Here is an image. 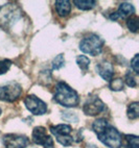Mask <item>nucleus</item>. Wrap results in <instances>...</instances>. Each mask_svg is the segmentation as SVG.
I'll return each mask as SVG.
<instances>
[{
    "label": "nucleus",
    "mask_w": 139,
    "mask_h": 148,
    "mask_svg": "<svg viewBox=\"0 0 139 148\" xmlns=\"http://www.w3.org/2000/svg\"><path fill=\"white\" fill-rule=\"evenodd\" d=\"M92 130L96 134L98 140L109 148H120L122 145V137L108 120L99 118L92 124Z\"/></svg>",
    "instance_id": "obj_1"
},
{
    "label": "nucleus",
    "mask_w": 139,
    "mask_h": 148,
    "mask_svg": "<svg viewBox=\"0 0 139 148\" xmlns=\"http://www.w3.org/2000/svg\"><path fill=\"white\" fill-rule=\"evenodd\" d=\"M127 114L130 119L135 120L139 117V103L137 101L135 102H131L128 106V111H127Z\"/></svg>",
    "instance_id": "obj_14"
},
{
    "label": "nucleus",
    "mask_w": 139,
    "mask_h": 148,
    "mask_svg": "<svg viewBox=\"0 0 139 148\" xmlns=\"http://www.w3.org/2000/svg\"><path fill=\"white\" fill-rule=\"evenodd\" d=\"M22 94V87L16 82H6L0 86V100L6 102H14L19 99Z\"/></svg>",
    "instance_id": "obj_5"
},
{
    "label": "nucleus",
    "mask_w": 139,
    "mask_h": 148,
    "mask_svg": "<svg viewBox=\"0 0 139 148\" xmlns=\"http://www.w3.org/2000/svg\"><path fill=\"white\" fill-rule=\"evenodd\" d=\"M133 15H135V8L133 4L129 2H122L118 8L117 12L110 15V19L112 21H116L118 19H128Z\"/></svg>",
    "instance_id": "obj_10"
},
{
    "label": "nucleus",
    "mask_w": 139,
    "mask_h": 148,
    "mask_svg": "<svg viewBox=\"0 0 139 148\" xmlns=\"http://www.w3.org/2000/svg\"><path fill=\"white\" fill-rule=\"evenodd\" d=\"M139 54H135L134 58L131 60V67L133 69V71L135 72V74H138L139 73Z\"/></svg>",
    "instance_id": "obj_22"
},
{
    "label": "nucleus",
    "mask_w": 139,
    "mask_h": 148,
    "mask_svg": "<svg viewBox=\"0 0 139 148\" xmlns=\"http://www.w3.org/2000/svg\"><path fill=\"white\" fill-rule=\"evenodd\" d=\"M24 104L32 115L41 116L47 112V104L35 95H27L24 99Z\"/></svg>",
    "instance_id": "obj_7"
},
{
    "label": "nucleus",
    "mask_w": 139,
    "mask_h": 148,
    "mask_svg": "<svg viewBox=\"0 0 139 148\" xmlns=\"http://www.w3.org/2000/svg\"><path fill=\"white\" fill-rule=\"evenodd\" d=\"M125 82H126V84L129 86V87H131V88H135L137 86L136 78L134 77V75L132 74V72H130V71L126 73V76H125Z\"/></svg>",
    "instance_id": "obj_20"
},
{
    "label": "nucleus",
    "mask_w": 139,
    "mask_h": 148,
    "mask_svg": "<svg viewBox=\"0 0 139 148\" xmlns=\"http://www.w3.org/2000/svg\"><path fill=\"white\" fill-rule=\"evenodd\" d=\"M54 8L60 17L68 16L71 12V4L67 0H62V1H56L54 2Z\"/></svg>",
    "instance_id": "obj_12"
},
{
    "label": "nucleus",
    "mask_w": 139,
    "mask_h": 148,
    "mask_svg": "<svg viewBox=\"0 0 139 148\" xmlns=\"http://www.w3.org/2000/svg\"><path fill=\"white\" fill-rule=\"evenodd\" d=\"M2 142L6 148H26L30 144V139L23 135L8 134L3 136Z\"/></svg>",
    "instance_id": "obj_8"
},
{
    "label": "nucleus",
    "mask_w": 139,
    "mask_h": 148,
    "mask_svg": "<svg viewBox=\"0 0 139 148\" xmlns=\"http://www.w3.org/2000/svg\"><path fill=\"white\" fill-rule=\"evenodd\" d=\"M73 3L78 10H82V11H89L96 5V1L94 0H81V1L75 0L73 1Z\"/></svg>",
    "instance_id": "obj_13"
},
{
    "label": "nucleus",
    "mask_w": 139,
    "mask_h": 148,
    "mask_svg": "<svg viewBox=\"0 0 139 148\" xmlns=\"http://www.w3.org/2000/svg\"><path fill=\"white\" fill-rule=\"evenodd\" d=\"M110 89L112 91H121L123 89V80L121 78H115L110 82Z\"/></svg>",
    "instance_id": "obj_19"
},
{
    "label": "nucleus",
    "mask_w": 139,
    "mask_h": 148,
    "mask_svg": "<svg viewBox=\"0 0 139 148\" xmlns=\"http://www.w3.org/2000/svg\"><path fill=\"white\" fill-rule=\"evenodd\" d=\"M12 66V61L10 60H3V61H0V75L1 74H4L10 70Z\"/></svg>",
    "instance_id": "obj_21"
},
{
    "label": "nucleus",
    "mask_w": 139,
    "mask_h": 148,
    "mask_svg": "<svg viewBox=\"0 0 139 148\" xmlns=\"http://www.w3.org/2000/svg\"><path fill=\"white\" fill-rule=\"evenodd\" d=\"M32 139L35 144L42 145L44 148H54V139L47 134L45 127L37 126L32 130Z\"/></svg>",
    "instance_id": "obj_6"
},
{
    "label": "nucleus",
    "mask_w": 139,
    "mask_h": 148,
    "mask_svg": "<svg viewBox=\"0 0 139 148\" xmlns=\"http://www.w3.org/2000/svg\"><path fill=\"white\" fill-rule=\"evenodd\" d=\"M106 111V104L97 96L90 97L83 106V112L87 116H96Z\"/></svg>",
    "instance_id": "obj_9"
},
{
    "label": "nucleus",
    "mask_w": 139,
    "mask_h": 148,
    "mask_svg": "<svg viewBox=\"0 0 139 148\" xmlns=\"http://www.w3.org/2000/svg\"><path fill=\"white\" fill-rule=\"evenodd\" d=\"M65 66V58L63 54H59L54 58L52 61V69L54 70H59Z\"/></svg>",
    "instance_id": "obj_18"
},
{
    "label": "nucleus",
    "mask_w": 139,
    "mask_h": 148,
    "mask_svg": "<svg viewBox=\"0 0 139 148\" xmlns=\"http://www.w3.org/2000/svg\"><path fill=\"white\" fill-rule=\"evenodd\" d=\"M127 27L129 28V30L134 34H136L138 32L139 28V22H138V17L136 15H133V16L129 17L127 19Z\"/></svg>",
    "instance_id": "obj_15"
},
{
    "label": "nucleus",
    "mask_w": 139,
    "mask_h": 148,
    "mask_svg": "<svg viewBox=\"0 0 139 148\" xmlns=\"http://www.w3.org/2000/svg\"><path fill=\"white\" fill-rule=\"evenodd\" d=\"M138 140H139L138 137L135 135H126L125 136L126 146L128 148H139Z\"/></svg>",
    "instance_id": "obj_16"
},
{
    "label": "nucleus",
    "mask_w": 139,
    "mask_h": 148,
    "mask_svg": "<svg viewBox=\"0 0 139 148\" xmlns=\"http://www.w3.org/2000/svg\"><path fill=\"white\" fill-rule=\"evenodd\" d=\"M76 64L84 72H86L89 69V66H90V60L86 56H78L76 58Z\"/></svg>",
    "instance_id": "obj_17"
},
{
    "label": "nucleus",
    "mask_w": 139,
    "mask_h": 148,
    "mask_svg": "<svg viewBox=\"0 0 139 148\" xmlns=\"http://www.w3.org/2000/svg\"><path fill=\"white\" fill-rule=\"evenodd\" d=\"M56 91H54V101L59 103L60 106L65 108H75L80 103V97H78L76 91L69 87L66 82H59L56 85Z\"/></svg>",
    "instance_id": "obj_2"
},
{
    "label": "nucleus",
    "mask_w": 139,
    "mask_h": 148,
    "mask_svg": "<svg viewBox=\"0 0 139 148\" xmlns=\"http://www.w3.org/2000/svg\"><path fill=\"white\" fill-rule=\"evenodd\" d=\"M0 115H1V108H0Z\"/></svg>",
    "instance_id": "obj_25"
},
{
    "label": "nucleus",
    "mask_w": 139,
    "mask_h": 148,
    "mask_svg": "<svg viewBox=\"0 0 139 148\" xmlns=\"http://www.w3.org/2000/svg\"><path fill=\"white\" fill-rule=\"evenodd\" d=\"M49 130L61 145L65 146V147H69V146H72V144L74 143V139L70 135L72 132V127L70 125L59 124L56 126H50Z\"/></svg>",
    "instance_id": "obj_4"
},
{
    "label": "nucleus",
    "mask_w": 139,
    "mask_h": 148,
    "mask_svg": "<svg viewBox=\"0 0 139 148\" xmlns=\"http://www.w3.org/2000/svg\"><path fill=\"white\" fill-rule=\"evenodd\" d=\"M97 73L102 76L103 79L111 82L114 76V67L109 62H100L96 65Z\"/></svg>",
    "instance_id": "obj_11"
},
{
    "label": "nucleus",
    "mask_w": 139,
    "mask_h": 148,
    "mask_svg": "<svg viewBox=\"0 0 139 148\" xmlns=\"http://www.w3.org/2000/svg\"><path fill=\"white\" fill-rule=\"evenodd\" d=\"M63 119L67 120V121H69V122H78V117L75 115V113H69V112H67V113H64V115H63Z\"/></svg>",
    "instance_id": "obj_23"
},
{
    "label": "nucleus",
    "mask_w": 139,
    "mask_h": 148,
    "mask_svg": "<svg viewBox=\"0 0 139 148\" xmlns=\"http://www.w3.org/2000/svg\"><path fill=\"white\" fill-rule=\"evenodd\" d=\"M104 43V40L96 34H90L80 42V50L89 56H96L102 52Z\"/></svg>",
    "instance_id": "obj_3"
},
{
    "label": "nucleus",
    "mask_w": 139,
    "mask_h": 148,
    "mask_svg": "<svg viewBox=\"0 0 139 148\" xmlns=\"http://www.w3.org/2000/svg\"><path fill=\"white\" fill-rule=\"evenodd\" d=\"M88 148H97L96 146H94V145H89Z\"/></svg>",
    "instance_id": "obj_24"
}]
</instances>
